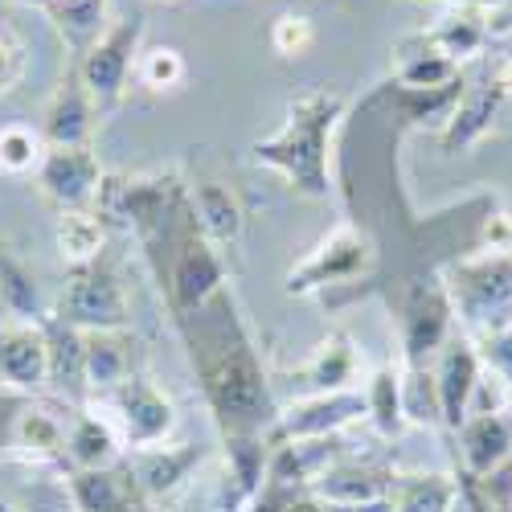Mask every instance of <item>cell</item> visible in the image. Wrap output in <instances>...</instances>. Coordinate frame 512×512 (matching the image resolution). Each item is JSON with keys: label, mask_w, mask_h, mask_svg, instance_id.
<instances>
[{"label": "cell", "mask_w": 512, "mask_h": 512, "mask_svg": "<svg viewBox=\"0 0 512 512\" xmlns=\"http://www.w3.org/2000/svg\"><path fill=\"white\" fill-rule=\"evenodd\" d=\"M189 361L197 369L205 406L213 422L222 426V439L230 435H271L279 418L271 381L263 357L254 349V336L242 320L234 291L222 287L197 312L177 320Z\"/></svg>", "instance_id": "1"}, {"label": "cell", "mask_w": 512, "mask_h": 512, "mask_svg": "<svg viewBox=\"0 0 512 512\" xmlns=\"http://www.w3.org/2000/svg\"><path fill=\"white\" fill-rule=\"evenodd\" d=\"M349 111V99L328 87H312L287 103L279 132L254 140V160L312 201L332 193V136Z\"/></svg>", "instance_id": "2"}, {"label": "cell", "mask_w": 512, "mask_h": 512, "mask_svg": "<svg viewBox=\"0 0 512 512\" xmlns=\"http://www.w3.org/2000/svg\"><path fill=\"white\" fill-rule=\"evenodd\" d=\"M455 324L467 336H484L512 320V254H476L443 271Z\"/></svg>", "instance_id": "3"}, {"label": "cell", "mask_w": 512, "mask_h": 512, "mask_svg": "<svg viewBox=\"0 0 512 512\" xmlns=\"http://www.w3.org/2000/svg\"><path fill=\"white\" fill-rule=\"evenodd\" d=\"M377 263V246L357 222H340L328 230L300 263H295L283 279L287 295H320L328 287H345L361 283Z\"/></svg>", "instance_id": "4"}, {"label": "cell", "mask_w": 512, "mask_h": 512, "mask_svg": "<svg viewBox=\"0 0 512 512\" xmlns=\"http://www.w3.org/2000/svg\"><path fill=\"white\" fill-rule=\"evenodd\" d=\"M54 316L66 320L78 332H95V328H127L132 324V300L119 275L95 259V263H78L66 271Z\"/></svg>", "instance_id": "5"}, {"label": "cell", "mask_w": 512, "mask_h": 512, "mask_svg": "<svg viewBox=\"0 0 512 512\" xmlns=\"http://www.w3.org/2000/svg\"><path fill=\"white\" fill-rule=\"evenodd\" d=\"M455 308L443 287V275H418L406 283L398 304L402 365H431L435 353L455 336Z\"/></svg>", "instance_id": "6"}, {"label": "cell", "mask_w": 512, "mask_h": 512, "mask_svg": "<svg viewBox=\"0 0 512 512\" xmlns=\"http://www.w3.org/2000/svg\"><path fill=\"white\" fill-rule=\"evenodd\" d=\"M95 410H103L115 431L123 439V451H144V447H160L168 435L177 431V406L168 398L148 373L127 377L123 386L99 402H87Z\"/></svg>", "instance_id": "7"}, {"label": "cell", "mask_w": 512, "mask_h": 512, "mask_svg": "<svg viewBox=\"0 0 512 512\" xmlns=\"http://www.w3.org/2000/svg\"><path fill=\"white\" fill-rule=\"evenodd\" d=\"M140 41H144V13H132V17L111 21L78 54L74 70L82 78V87H87V95L95 99V107H111L127 91V78L136 74V62H140Z\"/></svg>", "instance_id": "8"}, {"label": "cell", "mask_w": 512, "mask_h": 512, "mask_svg": "<svg viewBox=\"0 0 512 512\" xmlns=\"http://www.w3.org/2000/svg\"><path fill=\"white\" fill-rule=\"evenodd\" d=\"M508 103H512V54H500L492 66H484L459 91V99H455V107L447 115V127L439 136L443 152L455 156V152H467L472 144H480L496 127V119H500V111Z\"/></svg>", "instance_id": "9"}, {"label": "cell", "mask_w": 512, "mask_h": 512, "mask_svg": "<svg viewBox=\"0 0 512 512\" xmlns=\"http://www.w3.org/2000/svg\"><path fill=\"white\" fill-rule=\"evenodd\" d=\"M365 418V394L361 390H336V394H308L279 406V418L271 426V443H308V439H336L353 422Z\"/></svg>", "instance_id": "10"}, {"label": "cell", "mask_w": 512, "mask_h": 512, "mask_svg": "<svg viewBox=\"0 0 512 512\" xmlns=\"http://www.w3.org/2000/svg\"><path fill=\"white\" fill-rule=\"evenodd\" d=\"M103 164L95 148H50L37 168V185L58 213L66 209H95L99 185H103Z\"/></svg>", "instance_id": "11"}, {"label": "cell", "mask_w": 512, "mask_h": 512, "mask_svg": "<svg viewBox=\"0 0 512 512\" xmlns=\"http://www.w3.org/2000/svg\"><path fill=\"white\" fill-rule=\"evenodd\" d=\"M82 365H87V402L115 394L127 377L140 373V345L127 328L82 332Z\"/></svg>", "instance_id": "12"}, {"label": "cell", "mask_w": 512, "mask_h": 512, "mask_svg": "<svg viewBox=\"0 0 512 512\" xmlns=\"http://www.w3.org/2000/svg\"><path fill=\"white\" fill-rule=\"evenodd\" d=\"M480 365L484 361H480V353H476V345H472V336H467V332H455L447 345L435 353V361H431L443 426H451V431H459L463 418H467V402H472Z\"/></svg>", "instance_id": "13"}, {"label": "cell", "mask_w": 512, "mask_h": 512, "mask_svg": "<svg viewBox=\"0 0 512 512\" xmlns=\"http://www.w3.org/2000/svg\"><path fill=\"white\" fill-rule=\"evenodd\" d=\"M361 369H365V361H361L357 340L336 328L312 349V357L291 373V381H295V390H300V398L336 394V390H353V381H361Z\"/></svg>", "instance_id": "14"}, {"label": "cell", "mask_w": 512, "mask_h": 512, "mask_svg": "<svg viewBox=\"0 0 512 512\" xmlns=\"http://www.w3.org/2000/svg\"><path fill=\"white\" fill-rule=\"evenodd\" d=\"M394 82L406 95H435L459 87V66L435 46L431 33H410L394 46Z\"/></svg>", "instance_id": "15"}, {"label": "cell", "mask_w": 512, "mask_h": 512, "mask_svg": "<svg viewBox=\"0 0 512 512\" xmlns=\"http://www.w3.org/2000/svg\"><path fill=\"white\" fill-rule=\"evenodd\" d=\"M123 463L144 500H164L201 467V447H193V443L164 447L160 443V447H144V451H127Z\"/></svg>", "instance_id": "16"}, {"label": "cell", "mask_w": 512, "mask_h": 512, "mask_svg": "<svg viewBox=\"0 0 512 512\" xmlns=\"http://www.w3.org/2000/svg\"><path fill=\"white\" fill-rule=\"evenodd\" d=\"M41 136L50 148H91L95 136V99L82 87L78 70H66V78L58 82V91L46 107V123H41Z\"/></svg>", "instance_id": "17"}, {"label": "cell", "mask_w": 512, "mask_h": 512, "mask_svg": "<svg viewBox=\"0 0 512 512\" xmlns=\"http://www.w3.org/2000/svg\"><path fill=\"white\" fill-rule=\"evenodd\" d=\"M62 410H70V402L50 398V402H29L17 422L9 443L33 459V463H66V435H70V418H62Z\"/></svg>", "instance_id": "18"}, {"label": "cell", "mask_w": 512, "mask_h": 512, "mask_svg": "<svg viewBox=\"0 0 512 512\" xmlns=\"http://www.w3.org/2000/svg\"><path fill=\"white\" fill-rule=\"evenodd\" d=\"M41 332H46V390H54V398L70 402V406H87V365H82V332L70 328L66 320H58L54 312L41 320Z\"/></svg>", "instance_id": "19"}, {"label": "cell", "mask_w": 512, "mask_h": 512, "mask_svg": "<svg viewBox=\"0 0 512 512\" xmlns=\"http://www.w3.org/2000/svg\"><path fill=\"white\" fill-rule=\"evenodd\" d=\"M46 332H41V320H17L0 332V381H9L13 390L25 394H41L46 390Z\"/></svg>", "instance_id": "20"}, {"label": "cell", "mask_w": 512, "mask_h": 512, "mask_svg": "<svg viewBox=\"0 0 512 512\" xmlns=\"http://www.w3.org/2000/svg\"><path fill=\"white\" fill-rule=\"evenodd\" d=\"M463 480H484L504 459H512V414H472L459 426Z\"/></svg>", "instance_id": "21"}, {"label": "cell", "mask_w": 512, "mask_h": 512, "mask_svg": "<svg viewBox=\"0 0 512 512\" xmlns=\"http://www.w3.org/2000/svg\"><path fill=\"white\" fill-rule=\"evenodd\" d=\"M123 439L115 431V422L95 410V406H78L70 418V435H66V463L70 472H91V467H115L123 459Z\"/></svg>", "instance_id": "22"}, {"label": "cell", "mask_w": 512, "mask_h": 512, "mask_svg": "<svg viewBox=\"0 0 512 512\" xmlns=\"http://www.w3.org/2000/svg\"><path fill=\"white\" fill-rule=\"evenodd\" d=\"M74 512H132L144 496L119 459L115 467H91V472H70L66 476Z\"/></svg>", "instance_id": "23"}, {"label": "cell", "mask_w": 512, "mask_h": 512, "mask_svg": "<svg viewBox=\"0 0 512 512\" xmlns=\"http://www.w3.org/2000/svg\"><path fill=\"white\" fill-rule=\"evenodd\" d=\"M189 197H193V213H197L201 234L218 250L238 246L242 226H246V213H242L238 193L226 181H197V185H189Z\"/></svg>", "instance_id": "24"}, {"label": "cell", "mask_w": 512, "mask_h": 512, "mask_svg": "<svg viewBox=\"0 0 512 512\" xmlns=\"http://www.w3.org/2000/svg\"><path fill=\"white\" fill-rule=\"evenodd\" d=\"M459 500V476L451 472H398L390 488V512H451Z\"/></svg>", "instance_id": "25"}, {"label": "cell", "mask_w": 512, "mask_h": 512, "mask_svg": "<svg viewBox=\"0 0 512 512\" xmlns=\"http://www.w3.org/2000/svg\"><path fill=\"white\" fill-rule=\"evenodd\" d=\"M58 250L70 267L78 263H95L103 259V246H107V226L95 209H66L58 213V226H54Z\"/></svg>", "instance_id": "26"}, {"label": "cell", "mask_w": 512, "mask_h": 512, "mask_svg": "<svg viewBox=\"0 0 512 512\" xmlns=\"http://www.w3.org/2000/svg\"><path fill=\"white\" fill-rule=\"evenodd\" d=\"M365 418L373 422V431L381 439H398L406 431L402 414V369L386 365L365 381Z\"/></svg>", "instance_id": "27"}, {"label": "cell", "mask_w": 512, "mask_h": 512, "mask_svg": "<svg viewBox=\"0 0 512 512\" xmlns=\"http://www.w3.org/2000/svg\"><path fill=\"white\" fill-rule=\"evenodd\" d=\"M54 17V25L62 29V37L82 54L91 41L111 25L107 13H111V0H62V5H50L46 9Z\"/></svg>", "instance_id": "28"}, {"label": "cell", "mask_w": 512, "mask_h": 512, "mask_svg": "<svg viewBox=\"0 0 512 512\" xmlns=\"http://www.w3.org/2000/svg\"><path fill=\"white\" fill-rule=\"evenodd\" d=\"M50 144L41 136V127L29 123H5L0 127V173L5 177H29L41 168Z\"/></svg>", "instance_id": "29"}, {"label": "cell", "mask_w": 512, "mask_h": 512, "mask_svg": "<svg viewBox=\"0 0 512 512\" xmlns=\"http://www.w3.org/2000/svg\"><path fill=\"white\" fill-rule=\"evenodd\" d=\"M0 300H5V308L17 316V320H46L50 312L41 308V295H37V279L29 275L25 263H17L13 254L0 246Z\"/></svg>", "instance_id": "30"}, {"label": "cell", "mask_w": 512, "mask_h": 512, "mask_svg": "<svg viewBox=\"0 0 512 512\" xmlns=\"http://www.w3.org/2000/svg\"><path fill=\"white\" fill-rule=\"evenodd\" d=\"M426 33H431V41L455 66L467 62V58H476V54H484V46H488V33H484L480 17L467 13V9H451V17H443L435 29H426Z\"/></svg>", "instance_id": "31"}, {"label": "cell", "mask_w": 512, "mask_h": 512, "mask_svg": "<svg viewBox=\"0 0 512 512\" xmlns=\"http://www.w3.org/2000/svg\"><path fill=\"white\" fill-rule=\"evenodd\" d=\"M402 414L406 426H443L431 365H402Z\"/></svg>", "instance_id": "32"}, {"label": "cell", "mask_w": 512, "mask_h": 512, "mask_svg": "<svg viewBox=\"0 0 512 512\" xmlns=\"http://www.w3.org/2000/svg\"><path fill=\"white\" fill-rule=\"evenodd\" d=\"M136 78L144 82L148 91H173V87H181V82H185V58H181L173 46L140 50Z\"/></svg>", "instance_id": "33"}, {"label": "cell", "mask_w": 512, "mask_h": 512, "mask_svg": "<svg viewBox=\"0 0 512 512\" xmlns=\"http://www.w3.org/2000/svg\"><path fill=\"white\" fill-rule=\"evenodd\" d=\"M472 414H512V386L488 365H480L472 402H467V418Z\"/></svg>", "instance_id": "34"}, {"label": "cell", "mask_w": 512, "mask_h": 512, "mask_svg": "<svg viewBox=\"0 0 512 512\" xmlns=\"http://www.w3.org/2000/svg\"><path fill=\"white\" fill-rule=\"evenodd\" d=\"M312 41H316V29H312L308 17H295V13L275 17V25H271V50H275L279 58H300V54H308Z\"/></svg>", "instance_id": "35"}, {"label": "cell", "mask_w": 512, "mask_h": 512, "mask_svg": "<svg viewBox=\"0 0 512 512\" xmlns=\"http://www.w3.org/2000/svg\"><path fill=\"white\" fill-rule=\"evenodd\" d=\"M472 345H476L480 361L488 369H496L508 381V386H512V320L500 324V328H492V332H484V336H476Z\"/></svg>", "instance_id": "36"}, {"label": "cell", "mask_w": 512, "mask_h": 512, "mask_svg": "<svg viewBox=\"0 0 512 512\" xmlns=\"http://www.w3.org/2000/svg\"><path fill=\"white\" fill-rule=\"evenodd\" d=\"M480 250L484 254H512V213H488L480 226Z\"/></svg>", "instance_id": "37"}, {"label": "cell", "mask_w": 512, "mask_h": 512, "mask_svg": "<svg viewBox=\"0 0 512 512\" xmlns=\"http://www.w3.org/2000/svg\"><path fill=\"white\" fill-rule=\"evenodd\" d=\"M21 66H25L21 46H17V41H9V37H0V95H9L21 82Z\"/></svg>", "instance_id": "38"}, {"label": "cell", "mask_w": 512, "mask_h": 512, "mask_svg": "<svg viewBox=\"0 0 512 512\" xmlns=\"http://www.w3.org/2000/svg\"><path fill=\"white\" fill-rule=\"evenodd\" d=\"M283 512H328V508H324V504H320L312 492H300V496H295V500H291Z\"/></svg>", "instance_id": "39"}, {"label": "cell", "mask_w": 512, "mask_h": 512, "mask_svg": "<svg viewBox=\"0 0 512 512\" xmlns=\"http://www.w3.org/2000/svg\"><path fill=\"white\" fill-rule=\"evenodd\" d=\"M435 5H447V9H467V0H435Z\"/></svg>", "instance_id": "40"}, {"label": "cell", "mask_w": 512, "mask_h": 512, "mask_svg": "<svg viewBox=\"0 0 512 512\" xmlns=\"http://www.w3.org/2000/svg\"><path fill=\"white\" fill-rule=\"evenodd\" d=\"M0 512H21V508H17L13 500H0Z\"/></svg>", "instance_id": "41"}, {"label": "cell", "mask_w": 512, "mask_h": 512, "mask_svg": "<svg viewBox=\"0 0 512 512\" xmlns=\"http://www.w3.org/2000/svg\"><path fill=\"white\" fill-rule=\"evenodd\" d=\"M21 5H37V9H46V0H21Z\"/></svg>", "instance_id": "42"}, {"label": "cell", "mask_w": 512, "mask_h": 512, "mask_svg": "<svg viewBox=\"0 0 512 512\" xmlns=\"http://www.w3.org/2000/svg\"><path fill=\"white\" fill-rule=\"evenodd\" d=\"M50 5H62V0H46V9H50Z\"/></svg>", "instance_id": "43"}]
</instances>
